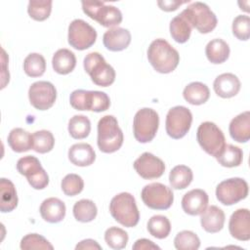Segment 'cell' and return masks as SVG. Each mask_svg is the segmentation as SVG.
Returning a JSON list of instances; mask_svg holds the SVG:
<instances>
[{"mask_svg":"<svg viewBox=\"0 0 250 250\" xmlns=\"http://www.w3.org/2000/svg\"><path fill=\"white\" fill-rule=\"evenodd\" d=\"M147 59L152 67L159 73H170L180 62L178 51L165 39L153 40L147 49Z\"/></svg>","mask_w":250,"mask_h":250,"instance_id":"cell-1","label":"cell"},{"mask_svg":"<svg viewBox=\"0 0 250 250\" xmlns=\"http://www.w3.org/2000/svg\"><path fill=\"white\" fill-rule=\"evenodd\" d=\"M123 133L113 115L103 116L98 123L97 144L101 151L112 153L117 151L123 144Z\"/></svg>","mask_w":250,"mask_h":250,"instance_id":"cell-2","label":"cell"},{"mask_svg":"<svg viewBox=\"0 0 250 250\" xmlns=\"http://www.w3.org/2000/svg\"><path fill=\"white\" fill-rule=\"evenodd\" d=\"M109 212L115 221L127 228L136 227L140 220L135 197L129 192L115 195L109 203Z\"/></svg>","mask_w":250,"mask_h":250,"instance_id":"cell-3","label":"cell"},{"mask_svg":"<svg viewBox=\"0 0 250 250\" xmlns=\"http://www.w3.org/2000/svg\"><path fill=\"white\" fill-rule=\"evenodd\" d=\"M85 71L90 75L94 84L107 87L115 80V70L98 52L89 53L83 62Z\"/></svg>","mask_w":250,"mask_h":250,"instance_id":"cell-4","label":"cell"},{"mask_svg":"<svg viewBox=\"0 0 250 250\" xmlns=\"http://www.w3.org/2000/svg\"><path fill=\"white\" fill-rule=\"evenodd\" d=\"M181 14L188 20L191 27L196 28L200 33H209L217 26L216 15L203 2L191 3Z\"/></svg>","mask_w":250,"mask_h":250,"instance_id":"cell-5","label":"cell"},{"mask_svg":"<svg viewBox=\"0 0 250 250\" xmlns=\"http://www.w3.org/2000/svg\"><path fill=\"white\" fill-rule=\"evenodd\" d=\"M159 126L158 113L149 107L139 109L134 117L133 130L135 139L142 143H149L155 137Z\"/></svg>","mask_w":250,"mask_h":250,"instance_id":"cell-6","label":"cell"},{"mask_svg":"<svg viewBox=\"0 0 250 250\" xmlns=\"http://www.w3.org/2000/svg\"><path fill=\"white\" fill-rule=\"evenodd\" d=\"M196 139L202 149L215 158L220 155L226 146L223 131L211 121H205L199 125Z\"/></svg>","mask_w":250,"mask_h":250,"instance_id":"cell-7","label":"cell"},{"mask_svg":"<svg viewBox=\"0 0 250 250\" xmlns=\"http://www.w3.org/2000/svg\"><path fill=\"white\" fill-rule=\"evenodd\" d=\"M83 12L105 27H115L122 21L121 11L112 5L100 1H82Z\"/></svg>","mask_w":250,"mask_h":250,"instance_id":"cell-8","label":"cell"},{"mask_svg":"<svg viewBox=\"0 0 250 250\" xmlns=\"http://www.w3.org/2000/svg\"><path fill=\"white\" fill-rule=\"evenodd\" d=\"M141 196L143 202L153 210L169 209L174 201L172 189L161 183H151L145 186Z\"/></svg>","mask_w":250,"mask_h":250,"instance_id":"cell-9","label":"cell"},{"mask_svg":"<svg viewBox=\"0 0 250 250\" xmlns=\"http://www.w3.org/2000/svg\"><path fill=\"white\" fill-rule=\"evenodd\" d=\"M192 122L190 110L184 105H176L169 109L166 115V133L172 139H181L189 131Z\"/></svg>","mask_w":250,"mask_h":250,"instance_id":"cell-10","label":"cell"},{"mask_svg":"<svg viewBox=\"0 0 250 250\" xmlns=\"http://www.w3.org/2000/svg\"><path fill=\"white\" fill-rule=\"evenodd\" d=\"M18 172L25 176L28 184L34 189H43L49 184V176L41 166L40 161L33 155H26L17 162Z\"/></svg>","mask_w":250,"mask_h":250,"instance_id":"cell-11","label":"cell"},{"mask_svg":"<svg viewBox=\"0 0 250 250\" xmlns=\"http://www.w3.org/2000/svg\"><path fill=\"white\" fill-rule=\"evenodd\" d=\"M248 195V184L241 178H230L221 182L216 188V197L226 206L233 205Z\"/></svg>","mask_w":250,"mask_h":250,"instance_id":"cell-12","label":"cell"},{"mask_svg":"<svg viewBox=\"0 0 250 250\" xmlns=\"http://www.w3.org/2000/svg\"><path fill=\"white\" fill-rule=\"evenodd\" d=\"M68 43L76 50L90 48L97 39L96 29L83 20H73L68 25Z\"/></svg>","mask_w":250,"mask_h":250,"instance_id":"cell-13","label":"cell"},{"mask_svg":"<svg viewBox=\"0 0 250 250\" xmlns=\"http://www.w3.org/2000/svg\"><path fill=\"white\" fill-rule=\"evenodd\" d=\"M31 105L38 110H47L53 106L57 99V90L49 81H37L28 89Z\"/></svg>","mask_w":250,"mask_h":250,"instance_id":"cell-14","label":"cell"},{"mask_svg":"<svg viewBox=\"0 0 250 250\" xmlns=\"http://www.w3.org/2000/svg\"><path fill=\"white\" fill-rule=\"evenodd\" d=\"M134 169L143 179L151 180L161 177L165 171L164 162L150 152L141 154L133 164Z\"/></svg>","mask_w":250,"mask_h":250,"instance_id":"cell-15","label":"cell"},{"mask_svg":"<svg viewBox=\"0 0 250 250\" xmlns=\"http://www.w3.org/2000/svg\"><path fill=\"white\" fill-rule=\"evenodd\" d=\"M229 230L232 237L240 241L250 239V214L246 208L234 211L229 222Z\"/></svg>","mask_w":250,"mask_h":250,"instance_id":"cell-16","label":"cell"},{"mask_svg":"<svg viewBox=\"0 0 250 250\" xmlns=\"http://www.w3.org/2000/svg\"><path fill=\"white\" fill-rule=\"evenodd\" d=\"M209 197L205 190L194 188L188 191L182 198L183 210L191 216L200 215L208 206Z\"/></svg>","mask_w":250,"mask_h":250,"instance_id":"cell-17","label":"cell"},{"mask_svg":"<svg viewBox=\"0 0 250 250\" xmlns=\"http://www.w3.org/2000/svg\"><path fill=\"white\" fill-rule=\"evenodd\" d=\"M103 42L104 47L109 51H123L131 43V33L123 27H111L104 33Z\"/></svg>","mask_w":250,"mask_h":250,"instance_id":"cell-18","label":"cell"},{"mask_svg":"<svg viewBox=\"0 0 250 250\" xmlns=\"http://www.w3.org/2000/svg\"><path fill=\"white\" fill-rule=\"evenodd\" d=\"M241 83L233 73H223L216 77L213 83L215 93L224 99H229L236 96L240 90Z\"/></svg>","mask_w":250,"mask_h":250,"instance_id":"cell-19","label":"cell"},{"mask_svg":"<svg viewBox=\"0 0 250 250\" xmlns=\"http://www.w3.org/2000/svg\"><path fill=\"white\" fill-rule=\"evenodd\" d=\"M200 224L202 229L210 233L219 232L225 224V213L216 205H211L206 208L201 214Z\"/></svg>","mask_w":250,"mask_h":250,"instance_id":"cell-20","label":"cell"},{"mask_svg":"<svg viewBox=\"0 0 250 250\" xmlns=\"http://www.w3.org/2000/svg\"><path fill=\"white\" fill-rule=\"evenodd\" d=\"M40 215L42 219L48 223H59L65 216V204L57 197H49L40 205Z\"/></svg>","mask_w":250,"mask_h":250,"instance_id":"cell-21","label":"cell"},{"mask_svg":"<svg viewBox=\"0 0 250 250\" xmlns=\"http://www.w3.org/2000/svg\"><path fill=\"white\" fill-rule=\"evenodd\" d=\"M229 131L237 143H246L250 139V111L246 110L231 119Z\"/></svg>","mask_w":250,"mask_h":250,"instance_id":"cell-22","label":"cell"},{"mask_svg":"<svg viewBox=\"0 0 250 250\" xmlns=\"http://www.w3.org/2000/svg\"><path fill=\"white\" fill-rule=\"evenodd\" d=\"M68 159L76 166L85 167L94 163L96 153L89 144L78 143L71 146L68 149Z\"/></svg>","mask_w":250,"mask_h":250,"instance_id":"cell-23","label":"cell"},{"mask_svg":"<svg viewBox=\"0 0 250 250\" xmlns=\"http://www.w3.org/2000/svg\"><path fill=\"white\" fill-rule=\"evenodd\" d=\"M52 65L59 74L70 73L76 65V58L73 52L68 49H59L53 56Z\"/></svg>","mask_w":250,"mask_h":250,"instance_id":"cell-24","label":"cell"},{"mask_svg":"<svg viewBox=\"0 0 250 250\" xmlns=\"http://www.w3.org/2000/svg\"><path fill=\"white\" fill-rule=\"evenodd\" d=\"M205 55L210 62L214 64L223 63L229 59V46L223 39L215 38L206 45Z\"/></svg>","mask_w":250,"mask_h":250,"instance_id":"cell-25","label":"cell"},{"mask_svg":"<svg viewBox=\"0 0 250 250\" xmlns=\"http://www.w3.org/2000/svg\"><path fill=\"white\" fill-rule=\"evenodd\" d=\"M183 96L188 104L193 105H200L208 101L210 97V90L204 83L191 82L185 87Z\"/></svg>","mask_w":250,"mask_h":250,"instance_id":"cell-26","label":"cell"},{"mask_svg":"<svg viewBox=\"0 0 250 250\" xmlns=\"http://www.w3.org/2000/svg\"><path fill=\"white\" fill-rule=\"evenodd\" d=\"M8 144L16 152L27 151L33 148L32 135L22 128H14L8 135Z\"/></svg>","mask_w":250,"mask_h":250,"instance_id":"cell-27","label":"cell"},{"mask_svg":"<svg viewBox=\"0 0 250 250\" xmlns=\"http://www.w3.org/2000/svg\"><path fill=\"white\" fill-rule=\"evenodd\" d=\"M0 190H1V200H0V210L2 213H8L13 211L18 205V195L14 184L5 178L0 180Z\"/></svg>","mask_w":250,"mask_h":250,"instance_id":"cell-28","label":"cell"},{"mask_svg":"<svg viewBox=\"0 0 250 250\" xmlns=\"http://www.w3.org/2000/svg\"><path fill=\"white\" fill-rule=\"evenodd\" d=\"M170 34L172 38L178 43H186L191 33V25L188 20L180 13L170 21Z\"/></svg>","mask_w":250,"mask_h":250,"instance_id":"cell-29","label":"cell"},{"mask_svg":"<svg viewBox=\"0 0 250 250\" xmlns=\"http://www.w3.org/2000/svg\"><path fill=\"white\" fill-rule=\"evenodd\" d=\"M193 174L189 167L186 165L175 166L169 174L170 186L175 189H184L192 182Z\"/></svg>","mask_w":250,"mask_h":250,"instance_id":"cell-30","label":"cell"},{"mask_svg":"<svg viewBox=\"0 0 250 250\" xmlns=\"http://www.w3.org/2000/svg\"><path fill=\"white\" fill-rule=\"evenodd\" d=\"M216 159L224 167H237L243 160V152L240 147L230 144H226L223 151L218 157H216Z\"/></svg>","mask_w":250,"mask_h":250,"instance_id":"cell-31","label":"cell"},{"mask_svg":"<svg viewBox=\"0 0 250 250\" xmlns=\"http://www.w3.org/2000/svg\"><path fill=\"white\" fill-rule=\"evenodd\" d=\"M73 216L81 223H89L93 221L98 214V209L94 201L91 199H81L73 205Z\"/></svg>","mask_w":250,"mask_h":250,"instance_id":"cell-32","label":"cell"},{"mask_svg":"<svg viewBox=\"0 0 250 250\" xmlns=\"http://www.w3.org/2000/svg\"><path fill=\"white\" fill-rule=\"evenodd\" d=\"M147 230L155 238H166L171 231L170 221L163 215H154L147 222Z\"/></svg>","mask_w":250,"mask_h":250,"instance_id":"cell-33","label":"cell"},{"mask_svg":"<svg viewBox=\"0 0 250 250\" xmlns=\"http://www.w3.org/2000/svg\"><path fill=\"white\" fill-rule=\"evenodd\" d=\"M91 122L85 115H74L68 121V133L73 139L81 140L89 136Z\"/></svg>","mask_w":250,"mask_h":250,"instance_id":"cell-34","label":"cell"},{"mask_svg":"<svg viewBox=\"0 0 250 250\" xmlns=\"http://www.w3.org/2000/svg\"><path fill=\"white\" fill-rule=\"evenodd\" d=\"M110 105L109 97L101 91H87L85 110L102 112L108 109Z\"/></svg>","mask_w":250,"mask_h":250,"instance_id":"cell-35","label":"cell"},{"mask_svg":"<svg viewBox=\"0 0 250 250\" xmlns=\"http://www.w3.org/2000/svg\"><path fill=\"white\" fill-rule=\"evenodd\" d=\"M23 70L30 77H39L46 70V61L41 54L31 53L23 62Z\"/></svg>","mask_w":250,"mask_h":250,"instance_id":"cell-36","label":"cell"},{"mask_svg":"<svg viewBox=\"0 0 250 250\" xmlns=\"http://www.w3.org/2000/svg\"><path fill=\"white\" fill-rule=\"evenodd\" d=\"M52 4L51 0H31L27 6V13L35 21H45L50 17Z\"/></svg>","mask_w":250,"mask_h":250,"instance_id":"cell-37","label":"cell"},{"mask_svg":"<svg viewBox=\"0 0 250 250\" xmlns=\"http://www.w3.org/2000/svg\"><path fill=\"white\" fill-rule=\"evenodd\" d=\"M128 233L117 227L108 228L104 232V240L106 244L115 250L125 248L128 243Z\"/></svg>","mask_w":250,"mask_h":250,"instance_id":"cell-38","label":"cell"},{"mask_svg":"<svg viewBox=\"0 0 250 250\" xmlns=\"http://www.w3.org/2000/svg\"><path fill=\"white\" fill-rule=\"evenodd\" d=\"M174 245L178 250H197L200 246V239L191 230H182L175 236Z\"/></svg>","mask_w":250,"mask_h":250,"instance_id":"cell-39","label":"cell"},{"mask_svg":"<svg viewBox=\"0 0 250 250\" xmlns=\"http://www.w3.org/2000/svg\"><path fill=\"white\" fill-rule=\"evenodd\" d=\"M33 148L36 152L47 153L51 151L55 145V138L48 130L36 131L32 134Z\"/></svg>","mask_w":250,"mask_h":250,"instance_id":"cell-40","label":"cell"},{"mask_svg":"<svg viewBox=\"0 0 250 250\" xmlns=\"http://www.w3.org/2000/svg\"><path fill=\"white\" fill-rule=\"evenodd\" d=\"M61 187L65 195L75 196L83 190L84 181L77 174H67L62 180Z\"/></svg>","mask_w":250,"mask_h":250,"instance_id":"cell-41","label":"cell"},{"mask_svg":"<svg viewBox=\"0 0 250 250\" xmlns=\"http://www.w3.org/2000/svg\"><path fill=\"white\" fill-rule=\"evenodd\" d=\"M21 249L30 250V249H47L53 250L54 246L42 235L38 233H29L23 236L21 240Z\"/></svg>","mask_w":250,"mask_h":250,"instance_id":"cell-42","label":"cell"},{"mask_svg":"<svg viewBox=\"0 0 250 250\" xmlns=\"http://www.w3.org/2000/svg\"><path fill=\"white\" fill-rule=\"evenodd\" d=\"M232 33L239 40H248L250 37V18L246 15L235 17L232 21Z\"/></svg>","mask_w":250,"mask_h":250,"instance_id":"cell-43","label":"cell"},{"mask_svg":"<svg viewBox=\"0 0 250 250\" xmlns=\"http://www.w3.org/2000/svg\"><path fill=\"white\" fill-rule=\"evenodd\" d=\"M86 90H75L70 94L69 103L70 105L77 110H85L86 108Z\"/></svg>","mask_w":250,"mask_h":250,"instance_id":"cell-44","label":"cell"},{"mask_svg":"<svg viewBox=\"0 0 250 250\" xmlns=\"http://www.w3.org/2000/svg\"><path fill=\"white\" fill-rule=\"evenodd\" d=\"M189 1H175V0H164V1H158L157 2V5L159 6V8L163 11H166V12H172V11H175L178 9L179 6L183 5V4H186V3H188Z\"/></svg>","mask_w":250,"mask_h":250,"instance_id":"cell-45","label":"cell"},{"mask_svg":"<svg viewBox=\"0 0 250 250\" xmlns=\"http://www.w3.org/2000/svg\"><path fill=\"white\" fill-rule=\"evenodd\" d=\"M134 250H151V249H160V247L154 244L151 240L146 238L138 239L132 247Z\"/></svg>","mask_w":250,"mask_h":250,"instance_id":"cell-46","label":"cell"},{"mask_svg":"<svg viewBox=\"0 0 250 250\" xmlns=\"http://www.w3.org/2000/svg\"><path fill=\"white\" fill-rule=\"evenodd\" d=\"M76 250H80V249H98L101 250L102 246L94 239L88 238V239H84L82 241H80L76 246H75Z\"/></svg>","mask_w":250,"mask_h":250,"instance_id":"cell-47","label":"cell"}]
</instances>
